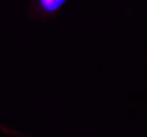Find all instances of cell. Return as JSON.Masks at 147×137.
<instances>
[{"label":"cell","instance_id":"1","mask_svg":"<svg viewBox=\"0 0 147 137\" xmlns=\"http://www.w3.org/2000/svg\"><path fill=\"white\" fill-rule=\"evenodd\" d=\"M65 0H39L40 7L47 13H52L58 9Z\"/></svg>","mask_w":147,"mask_h":137}]
</instances>
